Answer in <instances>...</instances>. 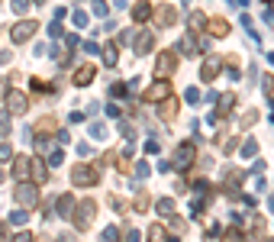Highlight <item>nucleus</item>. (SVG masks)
<instances>
[{"instance_id": "f257e3e1", "label": "nucleus", "mask_w": 274, "mask_h": 242, "mask_svg": "<svg viewBox=\"0 0 274 242\" xmlns=\"http://www.w3.org/2000/svg\"><path fill=\"white\" fill-rule=\"evenodd\" d=\"M94 213H97V204H94V200H81V204L74 207V213H71L74 230L87 233V230H91V223H94Z\"/></svg>"}, {"instance_id": "c756f323", "label": "nucleus", "mask_w": 274, "mask_h": 242, "mask_svg": "<svg viewBox=\"0 0 274 242\" xmlns=\"http://www.w3.org/2000/svg\"><path fill=\"white\" fill-rule=\"evenodd\" d=\"M0 242H10V230H6V223H0Z\"/></svg>"}, {"instance_id": "4be33fe9", "label": "nucleus", "mask_w": 274, "mask_h": 242, "mask_svg": "<svg viewBox=\"0 0 274 242\" xmlns=\"http://www.w3.org/2000/svg\"><path fill=\"white\" fill-rule=\"evenodd\" d=\"M148 242H168V233H164L161 226H152V230H148Z\"/></svg>"}, {"instance_id": "9b49d317", "label": "nucleus", "mask_w": 274, "mask_h": 242, "mask_svg": "<svg viewBox=\"0 0 274 242\" xmlns=\"http://www.w3.org/2000/svg\"><path fill=\"white\" fill-rule=\"evenodd\" d=\"M190 162H194V142H181L174 152V165L177 168H187Z\"/></svg>"}, {"instance_id": "6e6552de", "label": "nucleus", "mask_w": 274, "mask_h": 242, "mask_svg": "<svg viewBox=\"0 0 274 242\" xmlns=\"http://www.w3.org/2000/svg\"><path fill=\"white\" fill-rule=\"evenodd\" d=\"M6 103H10V113H16V116L29 110V97L19 91H6Z\"/></svg>"}, {"instance_id": "72a5a7b5", "label": "nucleus", "mask_w": 274, "mask_h": 242, "mask_svg": "<svg viewBox=\"0 0 274 242\" xmlns=\"http://www.w3.org/2000/svg\"><path fill=\"white\" fill-rule=\"evenodd\" d=\"M265 242H274V239H265Z\"/></svg>"}, {"instance_id": "cd10ccee", "label": "nucleus", "mask_w": 274, "mask_h": 242, "mask_svg": "<svg viewBox=\"0 0 274 242\" xmlns=\"http://www.w3.org/2000/svg\"><path fill=\"white\" fill-rule=\"evenodd\" d=\"M265 94H274V74L265 78Z\"/></svg>"}, {"instance_id": "6ab92c4d", "label": "nucleus", "mask_w": 274, "mask_h": 242, "mask_svg": "<svg viewBox=\"0 0 274 242\" xmlns=\"http://www.w3.org/2000/svg\"><path fill=\"white\" fill-rule=\"evenodd\" d=\"M58 213H61V217H71V213H74V197H71V194H61V197H58Z\"/></svg>"}, {"instance_id": "f03ea898", "label": "nucleus", "mask_w": 274, "mask_h": 242, "mask_svg": "<svg viewBox=\"0 0 274 242\" xmlns=\"http://www.w3.org/2000/svg\"><path fill=\"white\" fill-rule=\"evenodd\" d=\"M71 181L78 184V188H94V184L100 181V165H74Z\"/></svg>"}, {"instance_id": "473e14b6", "label": "nucleus", "mask_w": 274, "mask_h": 242, "mask_svg": "<svg viewBox=\"0 0 274 242\" xmlns=\"http://www.w3.org/2000/svg\"><path fill=\"white\" fill-rule=\"evenodd\" d=\"M36 242H49V239H45V236H39V239H36Z\"/></svg>"}, {"instance_id": "7ed1b4c3", "label": "nucleus", "mask_w": 274, "mask_h": 242, "mask_svg": "<svg viewBox=\"0 0 274 242\" xmlns=\"http://www.w3.org/2000/svg\"><path fill=\"white\" fill-rule=\"evenodd\" d=\"M177 65H181L177 48H164V52L158 55V61H155V74H158V78H168L171 71H177Z\"/></svg>"}, {"instance_id": "bb28decb", "label": "nucleus", "mask_w": 274, "mask_h": 242, "mask_svg": "<svg viewBox=\"0 0 274 242\" xmlns=\"http://www.w3.org/2000/svg\"><path fill=\"white\" fill-rule=\"evenodd\" d=\"M171 230H174V233H184V230H187V223H184V220H171Z\"/></svg>"}, {"instance_id": "1a4fd4ad", "label": "nucleus", "mask_w": 274, "mask_h": 242, "mask_svg": "<svg viewBox=\"0 0 274 242\" xmlns=\"http://www.w3.org/2000/svg\"><path fill=\"white\" fill-rule=\"evenodd\" d=\"M203 29H207L213 39H226V36H229V23H226L223 16H213V19H207V26H203Z\"/></svg>"}, {"instance_id": "2f4dec72", "label": "nucleus", "mask_w": 274, "mask_h": 242, "mask_svg": "<svg viewBox=\"0 0 274 242\" xmlns=\"http://www.w3.org/2000/svg\"><path fill=\"white\" fill-rule=\"evenodd\" d=\"M13 242H29V233H19V236L13 239Z\"/></svg>"}, {"instance_id": "c85d7f7f", "label": "nucleus", "mask_w": 274, "mask_h": 242, "mask_svg": "<svg viewBox=\"0 0 274 242\" xmlns=\"http://www.w3.org/2000/svg\"><path fill=\"white\" fill-rule=\"evenodd\" d=\"M6 158H13V152H10V145H0V162H6Z\"/></svg>"}, {"instance_id": "4468645a", "label": "nucleus", "mask_w": 274, "mask_h": 242, "mask_svg": "<svg viewBox=\"0 0 274 242\" xmlns=\"http://www.w3.org/2000/svg\"><path fill=\"white\" fill-rule=\"evenodd\" d=\"M158 113H161V120H164V123H174V116H177V100H174V97L161 100V110H158Z\"/></svg>"}, {"instance_id": "f8f14e48", "label": "nucleus", "mask_w": 274, "mask_h": 242, "mask_svg": "<svg viewBox=\"0 0 274 242\" xmlns=\"http://www.w3.org/2000/svg\"><path fill=\"white\" fill-rule=\"evenodd\" d=\"M29 181L32 184H45L49 181V171H45L42 158H29Z\"/></svg>"}, {"instance_id": "423d86ee", "label": "nucleus", "mask_w": 274, "mask_h": 242, "mask_svg": "<svg viewBox=\"0 0 274 242\" xmlns=\"http://www.w3.org/2000/svg\"><path fill=\"white\" fill-rule=\"evenodd\" d=\"M36 29H39L36 19H23V23H16V26L10 29V39H13V42H26V39L36 36Z\"/></svg>"}, {"instance_id": "a211bd4d", "label": "nucleus", "mask_w": 274, "mask_h": 242, "mask_svg": "<svg viewBox=\"0 0 274 242\" xmlns=\"http://www.w3.org/2000/svg\"><path fill=\"white\" fill-rule=\"evenodd\" d=\"M13 175H16V178H23V181H29V158H23V155H19L16 162H13Z\"/></svg>"}, {"instance_id": "f3484780", "label": "nucleus", "mask_w": 274, "mask_h": 242, "mask_svg": "<svg viewBox=\"0 0 274 242\" xmlns=\"http://www.w3.org/2000/svg\"><path fill=\"white\" fill-rule=\"evenodd\" d=\"M148 16H152V3H145V0H142V3L133 6V19H136V23H145Z\"/></svg>"}, {"instance_id": "412c9836", "label": "nucleus", "mask_w": 274, "mask_h": 242, "mask_svg": "<svg viewBox=\"0 0 274 242\" xmlns=\"http://www.w3.org/2000/svg\"><path fill=\"white\" fill-rule=\"evenodd\" d=\"M207 26V16L203 13H190V32H200Z\"/></svg>"}, {"instance_id": "dca6fc26", "label": "nucleus", "mask_w": 274, "mask_h": 242, "mask_svg": "<svg viewBox=\"0 0 274 242\" xmlns=\"http://www.w3.org/2000/svg\"><path fill=\"white\" fill-rule=\"evenodd\" d=\"M155 45V36H152V32H142V36H139V42H136V55H148V48H152Z\"/></svg>"}, {"instance_id": "ddd939ff", "label": "nucleus", "mask_w": 274, "mask_h": 242, "mask_svg": "<svg viewBox=\"0 0 274 242\" xmlns=\"http://www.w3.org/2000/svg\"><path fill=\"white\" fill-rule=\"evenodd\" d=\"M94 74H97V68H94V65H81L78 71H74V84H78V87H87V84L94 81Z\"/></svg>"}, {"instance_id": "20e7f679", "label": "nucleus", "mask_w": 274, "mask_h": 242, "mask_svg": "<svg viewBox=\"0 0 274 242\" xmlns=\"http://www.w3.org/2000/svg\"><path fill=\"white\" fill-rule=\"evenodd\" d=\"M168 97H171V81L168 78H158L155 84L145 87L142 100H145V103H161V100H168Z\"/></svg>"}, {"instance_id": "0eeeda50", "label": "nucleus", "mask_w": 274, "mask_h": 242, "mask_svg": "<svg viewBox=\"0 0 274 242\" xmlns=\"http://www.w3.org/2000/svg\"><path fill=\"white\" fill-rule=\"evenodd\" d=\"M174 19H177V10L171 3H164L155 10V26H161V29H168V26H174Z\"/></svg>"}, {"instance_id": "b1692460", "label": "nucleus", "mask_w": 274, "mask_h": 242, "mask_svg": "<svg viewBox=\"0 0 274 242\" xmlns=\"http://www.w3.org/2000/svg\"><path fill=\"white\" fill-rule=\"evenodd\" d=\"M158 213H164V217H171V213H174V204H171L168 197H164V200H158Z\"/></svg>"}, {"instance_id": "2eb2a0df", "label": "nucleus", "mask_w": 274, "mask_h": 242, "mask_svg": "<svg viewBox=\"0 0 274 242\" xmlns=\"http://www.w3.org/2000/svg\"><path fill=\"white\" fill-rule=\"evenodd\" d=\"M55 129H58V120H55V116H42V120L36 123V136H52Z\"/></svg>"}, {"instance_id": "9d476101", "label": "nucleus", "mask_w": 274, "mask_h": 242, "mask_svg": "<svg viewBox=\"0 0 274 242\" xmlns=\"http://www.w3.org/2000/svg\"><path fill=\"white\" fill-rule=\"evenodd\" d=\"M219 68H223V58H219V55H210V58L203 61V68H200V78L203 81H216Z\"/></svg>"}, {"instance_id": "393cba45", "label": "nucleus", "mask_w": 274, "mask_h": 242, "mask_svg": "<svg viewBox=\"0 0 274 242\" xmlns=\"http://www.w3.org/2000/svg\"><path fill=\"white\" fill-rule=\"evenodd\" d=\"M136 210H139V213L148 210V194H139V197H136Z\"/></svg>"}, {"instance_id": "a878e982", "label": "nucleus", "mask_w": 274, "mask_h": 242, "mask_svg": "<svg viewBox=\"0 0 274 242\" xmlns=\"http://www.w3.org/2000/svg\"><path fill=\"white\" fill-rule=\"evenodd\" d=\"M6 133H10V116L0 113V136H6Z\"/></svg>"}, {"instance_id": "aec40b11", "label": "nucleus", "mask_w": 274, "mask_h": 242, "mask_svg": "<svg viewBox=\"0 0 274 242\" xmlns=\"http://www.w3.org/2000/svg\"><path fill=\"white\" fill-rule=\"evenodd\" d=\"M104 61H107L110 68L120 61V55H116V42H107V45H104Z\"/></svg>"}, {"instance_id": "39448f33", "label": "nucleus", "mask_w": 274, "mask_h": 242, "mask_svg": "<svg viewBox=\"0 0 274 242\" xmlns=\"http://www.w3.org/2000/svg\"><path fill=\"white\" fill-rule=\"evenodd\" d=\"M16 204H23V207H36L39 204V184H32V181H23L16 188Z\"/></svg>"}, {"instance_id": "7c9ffc66", "label": "nucleus", "mask_w": 274, "mask_h": 242, "mask_svg": "<svg viewBox=\"0 0 274 242\" xmlns=\"http://www.w3.org/2000/svg\"><path fill=\"white\" fill-rule=\"evenodd\" d=\"M6 91H10V87H6V81L0 78V97H6Z\"/></svg>"}, {"instance_id": "5701e85b", "label": "nucleus", "mask_w": 274, "mask_h": 242, "mask_svg": "<svg viewBox=\"0 0 274 242\" xmlns=\"http://www.w3.org/2000/svg\"><path fill=\"white\" fill-rule=\"evenodd\" d=\"M219 242H242V233H239V230H226Z\"/></svg>"}]
</instances>
